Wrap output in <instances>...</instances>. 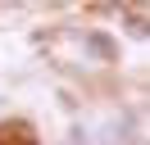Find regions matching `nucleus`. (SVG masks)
Here are the masks:
<instances>
[{"instance_id":"obj_1","label":"nucleus","mask_w":150,"mask_h":145,"mask_svg":"<svg viewBox=\"0 0 150 145\" xmlns=\"http://www.w3.org/2000/svg\"><path fill=\"white\" fill-rule=\"evenodd\" d=\"M68 145H114V141L105 136L100 122H73L68 127Z\"/></svg>"},{"instance_id":"obj_2","label":"nucleus","mask_w":150,"mask_h":145,"mask_svg":"<svg viewBox=\"0 0 150 145\" xmlns=\"http://www.w3.org/2000/svg\"><path fill=\"white\" fill-rule=\"evenodd\" d=\"M86 50H91L96 59H105V63H114V54H118V50H114V41H109L105 32H86Z\"/></svg>"}]
</instances>
